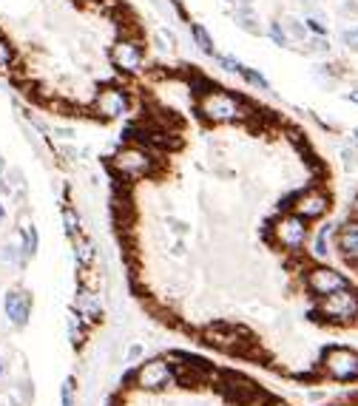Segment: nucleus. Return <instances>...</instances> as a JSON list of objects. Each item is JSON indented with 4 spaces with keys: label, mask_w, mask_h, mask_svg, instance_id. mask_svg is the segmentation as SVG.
Instances as JSON below:
<instances>
[{
    "label": "nucleus",
    "mask_w": 358,
    "mask_h": 406,
    "mask_svg": "<svg viewBox=\"0 0 358 406\" xmlns=\"http://www.w3.org/2000/svg\"><path fill=\"white\" fill-rule=\"evenodd\" d=\"M199 114L207 119V122H242L248 119V105L228 89H219V86H210L205 91H199Z\"/></svg>",
    "instance_id": "obj_1"
},
{
    "label": "nucleus",
    "mask_w": 358,
    "mask_h": 406,
    "mask_svg": "<svg viewBox=\"0 0 358 406\" xmlns=\"http://www.w3.org/2000/svg\"><path fill=\"white\" fill-rule=\"evenodd\" d=\"M270 239L279 250L284 253H302L305 244L310 242V222L296 216L293 211H284L281 216L273 219L270 225Z\"/></svg>",
    "instance_id": "obj_2"
},
{
    "label": "nucleus",
    "mask_w": 358,
    "mask_h": 406,
    "mask_svg": "<svg viewBox=\"0 0 358 406\" xmlns=\"http://www.w3.org/2000/svg\"><path fill=\"white\" fill-rule=\"evenodd\" d=\"M302 282H305V290L313 296V299H327L333 293H341L347 287H352V279L338 267H330L324 261L319 264H307L305 273H302Z\"/></svg>",
    "instance_id": "obj_3"
},
{
    "label": "nucleus",
    "mask_w": 358,
    "mask_h": 406,
    "mask_svg": "<svg viewBox=\"0 0 358 406\" xmlns=\"http://www.w3.org/2000/svg\"><path fill=\"white\" fill-rule=\"evenodd\" d=\"M114 72L122 77H136L146 69V46H142L134 34H120L108 51Z\"/></svg>",
    "instance_id": "obj_4"
},
{
    "label": "nucleus",
    "mask_w": 358,
    "mask_h": 406,
    "mask_svg": "<svg viewBox=\"0 0 358 406\" xmlns=\"http://www.w3.org/2000/svg\"><path fill=\"white\" fill-rule=\"evenodd\" d=\"M157 159L139 145H128V148H120L111 159V168L114 173L122 179V182H136V179H146L151 171H154Z\"/></svg>",
    "instance_id": "obj_5"
},
{
    "label": "nucleus",
    "mask_w": 358,
    "mask_h": 406,
    "mask_svg": "<svg viewBox=\"0 0 358 406\" xmlns=\"http://www.w3.org/2000/svg\"><path fill=\"white\" fill-rule=\"evenodd\" d=\"M290 202H293L290 211H293L296 216H302L305 222H319V219H324V216L330 214V208H333V199H330V193H327L321 185H307V188L299 190Z\"/></svg>",
    "instance_id": "obj_6"
},
{
    "label": "nucleus",
    "mask_w": 358,
    "mask_h": 406,
    "mask_svg": "<svg viewBox=\"0 0 358 406\" xmlns=\"http://www.w3.org/2000/svg\"><path fill=\"white\" fill-rule=\"evenodd\" d=\"M134 100L128 94V89L122 86H103L91 103V111L100 117V119H120L131 111Z\"/></svg>",
    "instance_id": "obj_7"
},
{
    "label": "nucleus",
    "mask_w": 358,
    "mask_h": 406,
    "mask_svg": "<svg viewBox=\"0 0 358 406\" xmlns=\"http://www.w3.org/2000/svg\"><path fill=\"white\" fill-rule=\"evenodd\" d=\"M333 250L338 253V258L344 264L358 261V222L344 219L341 225H335V236H333Z\"/></svg>",
    "instance_id": "obj_8"
},
{
    "label": "nucleus",
    "mask_w": 358,
    "mask_h": 406,
    "mask_svg": "<svg viewBox=\"0 0 358 406\" xmlns=\"http://www.w3.org/2000/svg\"><path fill=\"white\" fill-rule=\"evenodd\" d=\"M171 381V367L162 358H151L136 369V386L139 389H160Z\"/></svg>",
    "instance_id": "obj_9"
},
{
    "label": "nucleus",
    "mask_w": 358,
    "mask_h": 406,
    "mask_svg": "<svg viewBox=\"0 0 358 406\" xmlns=\"http://www.w3.org/2000/svg\"><path fill=\"white\" fill-rule=\"evenodd\" d=\"M4 310H6V315H9V321H12L15 327H26L29 313H32V299H29V293H23V290H9L6 299H4Z\"/></svg>",
    "instance_id": "obj_10"
},
{
    "label": "nucleus",
    "mask_w": 358,
    "mask_h": 406,
    "mask_svg": "<svg viewBox=\"0 0 358 406\" xmlns=\"http://www.w3.org/2000/svg\"><path fill=\"white\" fill-rule=\"evenodd\" d=\"M333 236H335V225H321L316 233H313V239H310V256L316 258V261H327L330 258V253H333Z\"/></svg>",
    "instance_id": "obj_11"
},
{
    "label": "nucleus",
    "mask_w": 358,
    "mask_h": 406,
    "mask_svg": "<svg viewBox=\"0 0 358 406\" xmlns=\"http://www.w3.org/2000/svg\"><path fill=\"white\" fill-rule=\"evenodd\" d=\"M191 37H193V43H196V48H199L202 54L217 57V43H213L210 32H207L202 23H191Z\"/></svg>",
    "instance_id": "obj_12"
},
{
    "label": "nucleus",
    "mask_w": 358,
    "mask_h": 406,
    "mask_svg": "<svg viewBox=\"0 0 358 406\" xmlns=\"http://www.w3.org/2000/svg\"><path fill=\"white\" fill-rule=\"evenodd\" d=\"M236 77H242L248 86H253V89H259V91H270V80L259 72V69H253V65H239V74Z\"/></svg>",
    "instance_id": "obj_13"
},
{
    "label": "nucleus",
    "mask_w": 358,
    "mask_h": 406,
    "mask_svg": "<svg viewBox=\"0 0 358 406\" xmlns=\"http://www.w3.org/2000/svg\"><path fill=\"white\" fill-rule=\"evenodd\" d=\"M18 63V51H15V46L0 34V72H9L12 65Z\"/></svg>",
    "instance_id": "obj_14"
},
{
    "label": "nucleus",
    "mask_w": 358,
    "mask_h": 406,
    "mask_svg": "<svg viewBox=\"0 0 358 406\" xmlns=\"http://www.w3.org/2000/svg\"><path fill=\"white\" fill-rule=\"evenodd\" d=\"M284 26V32H288V37L290 40H299V43H305L307 37H310V32L305 29V20H296V18H288L281 23Z\"/></svg>",
    "instance_id": "obj_15"
},
{
    "label": "nucleus",
    "mask_w": 358,
    "mask_h": 406,
    "mask_svg": "<svg viewBox=\"0 0 358 406\" xmlns=\"http://www.w3.org/2000/svg\"><path fill=\"white\" fill-rule=\"evenodd\" d=\"M20 244H23V253H26V256H34V253H37V230H34L32 225H26V228L20 230Z\"/></svg>",
    "instance_id": "obj_16"
},
{
    "label": "nucleus",
    "mask_w": 358,
    "mask_h": 406,
    "mask_svg": "<svg viewBox=\"0 0 358 406\" xmlns=\"http://www.w3.org/2000/svg\"><path fill=\"white\" fill-rule=\"evenodd\" d=\"M267 37H270L276 46H281V48L290 43V37H288V32H284L281 20H270V26H267Z\"/></svg>",
    "instance_id": "obj_17"
},
{
    "label": "nucleus",
    "mask_w": 358,
    "mask_h": 406,
    "mask_svg": "<svg viewBox=\"0 0 358 406\" xmlns=\"http://www.w3.org/2000/svg\"><path fill=\"white\" fill-rule=\"evenodd\" d=\"M63 222H65V230H68V236L80 239V219H77L75 208H63Z\"/></svg>",
    "instance_id": "obj_18"
},
{
    "label": "nucleus",
    "mask_w": 358,
    "mask_h": 406,
    "mask_svg": "<svg viewBox=\"0 0 358 406\" xmlns=\"http://www.w3.org/2000/svg\"><path fill=\"white\" fill-rule=\"evenodd\" d=\"M217 60H219V69L222 72H228V74H239V60L234 57V54H217Z\"/></svg>",
    "instance_id": "obj_19"
},
{
    "label": "nucleus",
    "mask_w": 358,
    "mask_h": 406,
    "mask_svg": "<svg viewBox=\"0 0 358 406\" xmlns=\"http://www.w3.org/2000/svg\"><path fill=\"white\" fill-rule=\"evenodd\" d=\"M305 29L310 32V37H327V26H324L319 18H313V15L305 20Z\"/></svg>",
    "instance_id": "obj_20"
},
{
    "label": "nucleus",
    "mask_w": 358,
    "mask_h": 406,
    "mask_svg": "<svg viewBox=\"0 0 358 406\" xmlns=\"http://www.w3.org/2000/svg\"><path fill=\"white\" fill-rule=\"evenodd\" d=\"M77 258H80V264H89L94 258V247L86 239H77Z\"/></svg>",
    "instance_id": "obj_21"
},
{
    "label": "nucleus",
    "mask_w": 358,
    "mask_h": 406,
    "mask_svg": "<svg viewBox=\"0 0 358 406\" xmlns=\"http://www.w3.org/2000/svg\"><path fill=\"white\" fill-rule=\"evenodd\" d=\"M330 406H358V392H347V395H341L338 400H333Z\"/></svg>",
    "instance_id": "obj_22"
},
{
    "label": "nucleus",
    "mask_w": 358,
    "mask_h": 406,
    "mask_svg": "<svg viewBox=\"0 0 358 406\" xmlns=\"http://www.w3.org/2000/svg\"><path fill=\"white\" fill-rule=\"evenodd\" d=\"M310 46H313L316 51H321V54H327V51H330V40H327V37H313V40H310Z\"/></svg>",
    "instance_id": "obj_23"
},
{
    "label": "nucleus",
    "mask_w": 358,
    "mask_h": 406,
    "mask_svg": "<svg viewBox=\"0 0 358 406\" xmlns=\"http://www.w3.org/2000/svg\"><path fill=\"white\" fill-rule=\"evenodd\" d=\"M347 219L358 222V193H355V196H352V202H350V214H347Z\"/></svg>",
    "instance_id": "obj_24"
},
{
    "label": "nucleus",
    "mask_w": 358,
    "mask_h": 406,
    "mask_svg": "<svg viewBox=\"0 0 358 406\" xmlns=\"http://www.w3.org/2000/svg\"><path fill=\"white\" fill-rule=\"evenodd\" d=\"M139 355H142V347H139V344H134V347L128 350V355H125V358H128V361H134V358H139Z\"/></svg>",
    "instance_id": "obj_25"
},
{
    "label": "nucleus",
    "mask_w": 358,
    "mask_h": 406,
    "mask_svg": "<svg viewBox=\"0 0 358 406\" xmlns=\"http://www.w3.org/2000/svg\"><path fill=\"white\" fill-rule=\"evenodd\" d=\"M347 100H350V103H355V105H358V89H355V91H350V94H347Z\"/></svg>",
    "instance_id": "obj_26"
},
{
    "label": "nucleus",
    "mask_w": 358,
    "mask_h": 406,
    "mask_svg": "<svg viewBox=\"0 0 358 406\" xmlns=\"http://www.w3.org/2000/svg\"><path fill=\"white\" fill-rule=\"evenodd\" d=\"M4 216H6V208H4V205H0V222H4Z\"/></svg>",
    "instance_id": "obj_27"
},
{
    "label": "nucleus",
    "mask_w": 358,
    "mask_h": 406,
    "mask_svg": "<svg viewBox=\"0 0 358 406\" xmlns=\"http://www.w3.org/2000/svg\"><path fill=\"white\" fill-rule=\"evenodd\" d=\"M352 137H355V143H358V131H352Z\"/></svg>",
    "instance_id": "obj_28"
},
{
    "label": "nucleus",
    "mask_w": 358,
    "mask_h": 406,
    "mask_svg": "<svg viewBox=\"0 0 358 406\" xmlns=\"http://www.w3.org/2000/svg\"><path fill=\"white\" fill-rule=\"evenodd\" d=\"M0 375H4V364H0Z\"/></svg>",
    "instance_id": "obj_29"
},
{
    "label": "nucleus",
    "mask_w": 358,
    "mask_h": 406,
    "mask_svg": "<svg viewBox=\"0 0 358 406\" xmlns=\"http://www.w3.org/2000/svg\"><path fill=\"white\" fill-rule=\"evenodd\" d=\"M225 4H236V0H225Z\"/></svg>",
    "instance_id": "obj_30"
},
{
    "label": "nucleus",
    "mask_w": 358,
    "mask_h": 406,
    "mask_svg": "<svg viewBox=\"0 0 358 406\" xmlns=\"http://www.w3.org/2000/svg\"><path fill=\"white\" fill-rule=\"evenodd\" d=\"M355 34H358V26H355Z\"/></svg>",
    "instance_id": "obj_31"
}]
</instances>
